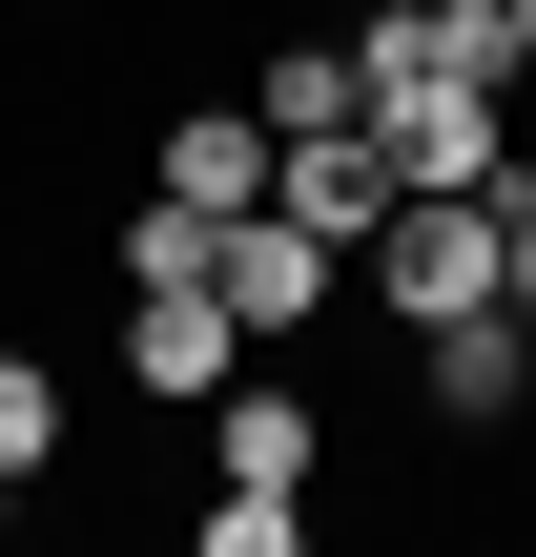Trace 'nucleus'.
I'll return each instance as SVG.
<instances>
[{
    "label": "nucleus",
    "mask_w": 536,
    "mask_h": 557,
    "mask_svg": "<svg viewBox=\"0 0 536 557\" xmlns=\"http://www.w3.org/2000/svg\"><path fill=\"white\" fill-rule=\"evenodd\" d=\"M351 269L392 289V331H434V310H496V186H392V227H372Z\"/></svg>",
    "instance_id": "1"
},
{
    "label": "nucleus",
    "mask_w": 536,
    "mask_h": 557,
    "mask_svg": "<svg viewBox=\"0 0 536 557\" xmlns=\"http://www.w3.org/2000/svg\"><path fill=\"white\" fill-rule=\"evenodd\" d=\"M269 207H289L310 248H372V227H392V145H372V124H289V145H269Z\"/></svg>",
    "instance_id": "2"
},
{
    "label": "nucleus",
    "mask_w": 536,
    "mask_h": 557,
    "mask_svg": "<svg viewBox=\"0 0 536 557\" xmlns=\"http://www.w3.org/2000/svg\"><path fill=\"white\" fill-rule=\"evenodd\" d=\"M516 83H413V103H372V145H392V186H496L516 165V124H496Z\"/></svg>",
    "instance_id": "3"
},
{
    "label": "nucleus",
    "mask_w": 536,
    "mask_h": 557,
    "mask_svg": "<svg viewBox=\"0 0 536 557\" xmlns=\"http://www.w3.org/2000/svg\"><path fill=\"white\" fill-rule=\"evenodd\" d=\"M331 269H351V248H310L289 207H227V227H207V289H227L248 331H310V310H331Z\"/></svg>",
    "instance_id": "4"
},
{
    "label": "nucleus",
    "mask_w": 536,
    "mask_h": 557,
    "mask_svg": "<svg viewBox=\"0 0 536 557\" xmlns=\"http://www.w3.org/2000/svg\"><path fill=\"white\" fill-rule=\"evenodd\" d=\"M124 372H145L165 413H207V393L248 372V310H227V289H124Z\"/></svg>",
    "instance_id": "5"
},
{
    "label": "nucleus",
    "mask_w": 536,
    "mask_h": 557,
    "mask_svg": "<svg viewBox=\"0 0 536 557\" xmlns=\"http://www.w3.org/2000/svg\"><path fill=\"white\" fill-rule=\"evenodd\" d=\"M145 186H165V207H207V227H227V207H269V103H186V124L145 145Z\"/></svg>",
    "instance_id": "6"
},
{
    "label": "nucleus",
    "mask_w": 536,
    "mask_h": 557,
    "mask_svg": "<svg viewBox=\"0 0 536 557\" xmlns=\"http://www.w3.org/2000/svg\"><path fill=\"white\" fill-rule=\"evenodd\" d=\"M413 351H434V413H454V434H496V413L536 393V331H516V310H434Z\"/></svg>",
    "instance_id": "7"
},
{
    "label": "nucleus",
    "mask_w": 536,
    "mask_h": 557,
    "mask_svg": "<svg viewBox=\"0 0 536 557\" xmlns=\"http://www.w3.org/2000/svg\"><path fill=\"white\" fill-rule=\"evenodd\" d=\"M207 455H227L248 496H310V393H289V372H227V393H207Z\"/></svg>",
    "instance_id": "8"
},
{
    "label": "nucleus",
    "mask_w": 536,
    "mask_h": 557,
    "mask_svg": "<svg viewBox=\"0 0 536 557\" xmlns=\"http://www.w3.org/2000/svg\"><path fill=\"white\" fill-rule=\"evenodd\" d=\"M289 124H372V103H351V21L269 41V145H289Z\"/></svg>",
    "instance_id": "9"
},
{
    "label": "nucleus",
    "mask_w": 536,
    "mask_h": 557,
    "mask_svg": "<svg viewBox=\"0 0 536 557\" xmlns=\"http://www.w3.org/2000/svg\"><path fill=\"white\" fill-rule=\"evenodd\" d=\"M103 248H124V289H207V207H165V186H145Z\"/></svg>",
    "instance_id": "10"
},
{
    "label": "nucleus",
    "mask_w": 536,
    "mask_h": 557,
    "mask_svg": "<svg viewBox=\"0 0 536 557\" xmlns=\"http://www.w3.org/2000/svg\"><path fill=\"white\" fill-rule=\"evenodd\" d=\"M41 455H62V372H41V351H0V475H41Z\"/></svg>",
    "instance_id": "11"
},
{
    "label": "nucleus",
    "mask_w": 536,
    "mask_h": 557,
    "mask_svg": "<svg viewBox=\"0 0 536 557\" xmlns=\"http://www.w3.org/2000/svg\"><path fill=\"white\" fill-rule=\"evenodd\" d=\"M289 537H310V496H248V475L207 496V557H289Z\"/></svg>",
    "instance_id": "12"
},
{
    "label": "nucleus",
    "mask_w": 536,
    "mask_h": 557,
    "mask_svg": "<svg viewBox=\"0 0 536 557\" xmlns=\"http://www.w3.org/2000/svg\"><path fill=\"white\" fill-rule=\"evenodd\" d=\"M496 310L536 331V165H496Z\"/></svg>",
    "instance_id": "13"
},
{
    "label": "nucleus",
    "mask_w": 536,
    "mask_h": 557,
    "mask_svg": "<svg viewBox=\"0 0 536 557\" xmlns=\"http://www.w3.org/2000/svg\"><path fill=\"white\" fill-rule=\"evenodd\" d=\"M496 21H516V83H536V0H496Z\"/></svg>",
    "instance_id": "14"
}]
</instances>
